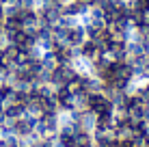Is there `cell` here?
<instances>
[{
  "mask_svg": "<svg viewBox=\"0 0 149 147\" xmlns=\"http://www.w3.org/2000/svg\"><path fill=\"white\" fill-rule=\"evenodd\" d=\"M11 2H15V0H0V4H11Z\"/></svg>",
  "mask_w": 149,
  "mask_h": 147,
  "instance_id": "1",
  "label": "cell"
}]
</instances>
